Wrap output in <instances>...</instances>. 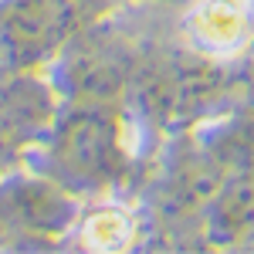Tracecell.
<instances>
[{
    "label": "cell",
    "mask_w": 254,
    "mask_h": 254,
    "mask_svg": "<svg viewBox=\"0 0 254 254\" xmlns=\"http://www.w3.org/2000/svg\"><path fill=\"white\" fill-rule=\"evenodd\" d=\"M126 105L142 126L166 139L196 132L234 105L231 61L207 55L190 41L142 48Z\"/></svg>",
    "instance_id": "6da1fadb"
},
{
    "label": "cell",
    "mask_w": 254,
    "mask_h": 254,
    "mask_svg": "<svg viewBox=\"0 0 254 254\" xmlns=\"http://www.w3.org/2000/svg\"><path fill=\"white\" fill-rule=\"evenodd\" d=\"M41 146L44 173L71 193L112 190L132 170V153L126 146V105L61 98Z\"/></svg>",
    "instance_id": "7a4b0ae2"
},
{
    "label": "cell",
    "mask_w": 254,
    "mask_h": 254,
    "mask_svg": "<svg viewBox=\"0 0 254 254\" xmlns=\"http://www.w3.org/2000/svg\"><path fill=\"white\" fill-rule=\"evenodd\" d=\"M142 48L146 44H136L122 31L81 24L71 41L58 51V58L51 61L58 98L126 105Z\"/></svg>",
    "instance_id": "3957f363"
},
{
    "label": "cell",
    "mask_w": 254,
    "mask_h": 254,
    "mask_svg": "<svg viewBox=\"0 0 254 254\" xmlns=\"http://www.w3.org/2000/svg\"><path fill=\"white\" fill-rule=\"evenodd\" d=\"M78 0H0V44L14 71H38L58 58L81 24Z\"/></svg>",
    "instance_id": "277c9868"
},
{
    "label": "cell",
    "mask_w": 254,
    "mask_h": 254,
    "mask_svg": "<svg viewBox=\"0 0 254 254\" xmlns=\"http://www.w3.org/2000/svg\"><path fill=\"white\" fill-rule=\"evenodd\" d=\"M75 220V193L41 176H0V231L24 237L64 234Z\"/></svg>",
    "instance_id": "5b68a950"
},
{
    "label": "cell",
    "mask_w": 254,
    "mask_h": 254,
    "mask_svg": "<svg viewBox=\"0 0 254 254\" xmlns=\"http://www.w3.org/2000/svg\"><path fill=\"white\" fill-rule=\"evenodd\" d=\"M187 41L231 61L251 51L254 44V7L251 0H190L187 3Z\"/></svg>",
    "instance_id": "8992f818"
},
{
    "label": "cell",
    "mask_w": 254,
    "mask_h": 254,
    "mask_svg": "<svg viewBox=\"0 0 254 254\" xmlns=\"http://www.w3.org/2000/svg\"><path fill=\"white\" fill-rule=\"evenodd\" d=\"M196 231L210 248H254V173H227Z\"/></svg>",
    "instance_id": "52a82bcc"
},
{
    "label": "cell",
    "mask_w": 254,
    "mask_h": 254,
    "mask_svg": "<svg viewBox=\"0 0 254 254\" xmlns=\"http://www.w3.org/2000/svg\"><path fill=\"white\" fill-rule=\"evenodd\" d=\"M17 71H14V64L7 61V51H3V44H0V95H3V88H7V81L14 78Z\"/></svg>",
    "instance_id": "ba28073f"
},
{
    "label": "cell",
    "mask_w": 254,
    "mask_h": 254,
    "mask_svg": "<svg viewBox=\"0 0 254 254\" xmlns=\"http://www.w3.org/2000/svg\"><path fill=\"white\" fill-rule=\"evenodd\" d=\"M149 3H170V7H180V3H183V7H187L190 0H149Z\"/></svg>",
    "instance_id": "9c48e42d"
}]
</instances>
